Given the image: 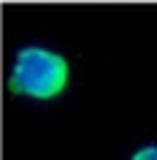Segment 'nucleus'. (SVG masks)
I'll return each instance as SVG.
<instances>
[{
	"instance_id": "obj_1",
	"label": "nucleus",
	"mask_w": 157,
	"mask_h": 160,
	"mask_svg": "<svg viewBox=\"0 0 157 160\" xmlns=\"http://www.w3.org/2000/svg\"><path fill=\"white\" fill-rule=\"evenodd\" d=\"M73 82V65L60 49L30 41L14 49L6 73V87L14 98L33 103H52L68 92Z\"/></svg>"
},
{
	"instance_id": "obj_2",
	"label": "nucleus",
	"mask_w": 157,
	"mask_h": 160,
	"mask_svg": "<svg viewBox=\"0 0 157 160\" xmlns=\"http://www.w3.org/2000/svg\"><path fill=\"white\" fill-rule=\"evenodd\" d=\"M127 160H157V141H146L141 147H135Z\"/></svg>"
}]
</instances>
